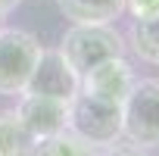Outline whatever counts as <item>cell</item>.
<instances>
[{
  "label": "cell",
  "instance_id": "1",
  "mask_svg": "<svg viewBox=\"0 0 159 156\" xmlns=\"http://www.w3.org/2000/svg\"><path fill=\"white\" fill-rule=\"evenodd\" d=\"M56 50L66 56V62L78 75H84L106 59L125 56V41L112 28V22H106V25H72L62 34Z\"/></svg>",
  "mask_w": 159,
  "mask_h": 156
},
{
  "label": "cell",
  "instance_id": "2",
  "mask_svg": "<svg viewBox=\"0 0 159 156\" xmlns=\"http://www.w3.org/2000/svg\"><path fill=\"white\" fill-rule=\"evenodd\" d=\"M66 128L72 134H78L81 140H88L91 147H109L122 137V106L91 97L84 91H78L69 100V122Z\"/></svg>",
  "mask_w": 159,
  "mask_h": 156
},
{
  "label": "cell",
  "instance_id": "3",
  "mask_svg": "<svg viewBox=\"0 0 159 156\" xmlns=\"http://www.w3.org/2000/svg\"><path fill=\"white\" fill-rule=\"evenodd\" d=\"M122 137L140 150L159 147V78H137L122 100Z\"/></svg>",
  "mask_w": 159,
  "mask_h": 156
},
{
  "label": "cell",
  "instance_id": "4",
  "mask_svg": "<svg viewBox=\"0 0 159 156\" xmlns=\"http://www.w3.org/2000/svg\"><path fill=\"white\" fill-rule=\"evenodd\" d=\"M41 50L44 47L31 31L0 28V94L3 97H16L25 91Z\"/></svg>",
  "mask_w": 159,
  "mask_h": 156
},
{
  "label": "cell",
  "instance_id": "5",
  "mask_svg": "<svg viewBox=\"0 0 159 156\" xmlns=\"http://www.w3.org/2000/svg\"><path fill=\"white\" fill-rule=\"evenodd\" d=\"M78 88H81V75L66 62V56L59 50H41L22 94H38V97H53L69 103L78 94Z\"/></svg>",
  "mask_w": 159,
  "mask_h": 156
},
{
  "label": "cell",
  "instance_id": "6",
  "mask_svg": "<svg viewBox=\"0 0 159 156\" xmlns=\"http://www.w3.org/2000/svg\"><path fill=\"white\" fill-rule=\"evenodd\" d=\"M134 81H137V75H134L131 62L125 56H116V59H106V62L94 66L91 72H84L81 75V88H78V91L122 106V100L128 97V91L134 88Z\"/></svg>",
  "mask_w": 159,
  "mask_h": 156
},
{
  "label": "cell",
  "instance_id": "7",
  "mask_svg": "<svg viewBox=\"0 0 159 156\" xmlns=\"http://www.w3.org/2000/svg\"><path fill=\"white\" fill-rule=\"evenodd\" d=\"M16 116L22 119V125L41 140L50 134L66 131L69 122V103L66 100H53V97H38V94H22Z\"/></svg>",
  "mask_w": 159,
  "mask_h": 156
},
{
  "label": "cell",
  "instance_id": "8",
  "mask_svg": "<svg viewBox=\"0 0 159 156\" xmlns=\"http://www.w3.org/2000/svg\"><path fill=\"white\" fill-rule=\"evenodd\" d=\"M72 25H106L125 10V0H56Z\"/></svg>",
  "mask_w": 159,
  "mask_h": 156
},
{
  "label": "cell",
  "instance_id": "9",
  "mask_svg": "<svg viewBox=\"0 0 159 156\" xmlns=\"http://www.w3.org/2000/svg\"><path fill=\"white\" fill-rule=\"evenodd\" d=\"M128 38H131L134 53L143 62L159 66V7L150 10V13H143V16H134Z\"/></svg>",
  "mask_w": 159,
  "mask_h": 156
},
{
  "label": "cell",
  "instance_id": "10",
  "mask_svg": "<svg viewBox=\"0 0 159 156\" xmlns=\"http://www.w3.org/2000/svg\"><path fill=\"white\" fill-rule=\"evenodd\" d=\"M34 140L16 112H0V156H31Z\"/></svg>",
  "mask_w": 159,
  "mask_h": 156
},
{
  "label": "cell",
  "instance_id": "11",
  "mask_svg": "<svg viewBox=\"0 0 159 156\" xmlns=\"http://www.w3.org/2000/svg\"><path fill=\"white\" fill-rule=\"evenodd\" d=\"M31 156H97V147H91L88 140H81L78 134H72L69 128L50 137L34 140Z\"/></svg>",
  "mask_w": 159,
  "mask_h": 156
},
{
  "label": "cell",
  "instance_id": "12",
  "mask_svg": "<svg viewBox=\"0 0 159 156\" xmlns=\"http://www.w3.org/2000/svg\"><path fill=\"white\" fill-rule=\"evenodd\" d=\"M97 156H147L140 147H134L131 140H116V144H109V147H100L97 150Z\"/></svg>",
  "mask_w": 159,
  "mask_h": 156
},
{
  "label": "cell",
  "instance_id": "13",
  "mask_svg": "<svg viewBox=\"0 0 159 156\" xmlns=\"http://www.w3.org/2000/svg\"><path fill=\"white\" fill-rule=\"evenodd\" d=\"M156 7H159V0H125V10L131 16H143V13H150Z\"/></svg>",
  "mask_w": 159,
  "mask_h": 156
},
{
  "label": "cell",
  "instance_id": "14",
  "mask_svg": "<svg viewBox=\"0 0 159 156\" xmlns=\"http://www.w3.org/2000/svg\"><path fill=\"white\" fill-rule=\"evenodd\" d=\"M16 7H19V0H0V19H3L10 10H16Z\"/></svg>",
  "mask_w": 159,
  "mask_h": 156
}]
</instances>
